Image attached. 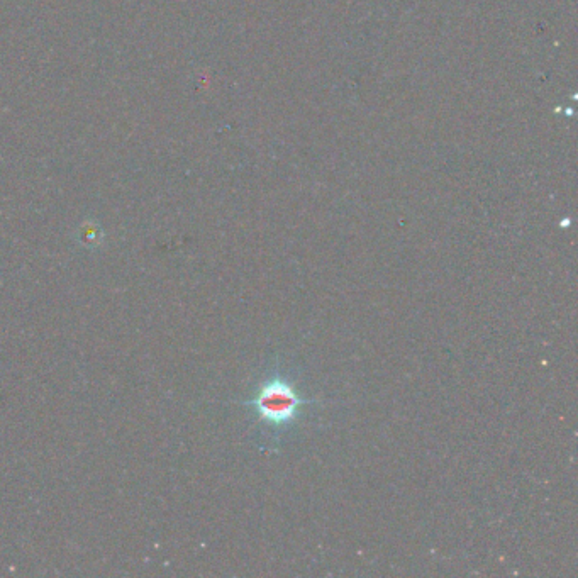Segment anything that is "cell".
I'll use <instances>...</instances> for the list:
<instances>
[{"mask_svg":"<svg viewBox=\"0 0 578 578\" xmlns=\"http://www.w3.org/2000/svg\"><path fill=\"white\" fill-rule=\"evenodd\" d=\"M319 402L311 401L299 392L295 378L277 368L263 378L253 399L243 402L255 412L256 421L267 431V440L282 441L285 434L294 429L311 407Z\"/></svg>","mask_w":578,"mask_h":578,"instance_id":"cell-1","label":"cell"}]
</instances>
